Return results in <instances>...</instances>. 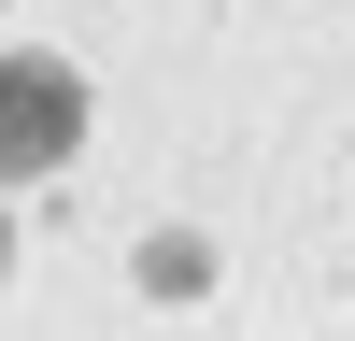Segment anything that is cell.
<instances>
[{
    "label": "cell",
    "instance_id": "1",
    "mask_svg": "<svg viewBox=\"0 0 355 341\" xmlns=\"http://www.w3.org/2000/svg\"><path fill=\"white\" fill-rule=\"evenodd\" d=\"M71 142H85V85L57 71V57H0V185L57 170Z\"/></svg>",
    "mask_w": 355,
    "mask_h": 341
}]
</instances>
